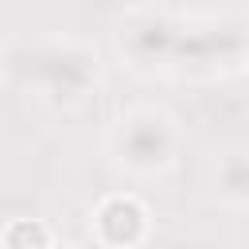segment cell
I'll use <instances>...</instances> for the list:
<instances>
[{
    "label": "cell",
    "instance_id": "cell-1",
    "mask_svg": "<svg viewBox=\"0 0 249 249\" xmlns=\"http://www.w3.org/2000/svg\"><path fill=\"white\" fill-rule=\"evenodd\" d=\"M4 249H51V230L35 218H19L4 230Z\"/></svg>",
    "mask_w": 249,
    "mask_h": 249
}]
</instances>
